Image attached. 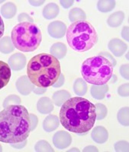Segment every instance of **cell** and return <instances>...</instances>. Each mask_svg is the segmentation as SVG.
<instances>
[{
	"label": "cell",
	"mask_w": 129,
	"mask_h": 152,
	"mask_svg": "<svg viewBox=\"0 0 129 152\" xmlns=\"http://www.w3.org/2000/svg\"><path fill=\"white\" fill-rule=\"evenodd\" d=\"M60 121L71 132L83 134L90 132L95 122V107L93 102L81 96L70 98L62 105Z\"/></svg>",
	"instance_id": "obj_1"
},
{
	"label": "cell",
	"mask_w": 129,
	"mask_h": 152,
	"mask_svg": "<svg viewBox=\"0 0 129 152\" xmlns=\"http://www.w3.org/2000/svg\"><path fill=\"white\" fill-rule=\"evenodd\" d=\"M31 132L30 116L22 105H13L0 112V141L17 143L27 139Z\"/></svg>",
	"instance_id": "obj_2"
},
{
	"label": "cell",
	"mask_w": 129,
	"mask_h": 152,
	"mask_svg": "<svg viewBox=\"0 0 129 152\" xmlns=\"http://www.w3.org/2000/svg\"><path fill=\"white\" fill-rule=\"evenodd\" d=\"M60 74V63L50 54L45 53L37 54L28 63V77L38 87L52 86Z\"/></svg>",
	"instance_id": "obj_3"
},
{
	"label": "cell",
	"mask_w": 129,
	"mask_h": 152,
	"mask_svg": "<svg viewBox=\"0 0 129 152\" xmlns=\"http://www.w3.org/2000/svg\"><path fill=\"white\" fill-rule=\"evenodd\" d=\"M66 41L73 50L86 52L93 48L99 40L93 25L86 21L72 23L66 30Z\"/></svg>",
	"instance_id": "obj_4"
},
{
	"label": "cell",
	"mask_w": 129,
	"mask_h": 152,
	"mask_svg": "<svg viewBox=\"0 0 129 152\" xmlns=\"http://www.w3.org/2000/svg\"><path fill=\"white\" fill-rule=\"evenodd\" d=\"M114 66L107 58L97 55L85 60L81 66L84 80L92 85L106 84L112 79Z\"/></svg>",
	"instance_id": "obj_5"
},
{
	"label": "cell",
	"mask_w": 129,
	"mask_h": 152,
	"mask_svg": "<svg viewBox=\"0 0 129 152\" xmlns=\"http://www.w3.org/2000/svg\"><path fill=\"white\" fill-rule=\"evenodd\" d=\"M11 38L15 48L20 51L32 52L41 45L42 34L35 24L22 22L13 28Z\"/></svg>",
	"instance_id": "obj_6"
},
{
	"label": "cell",
	"mask_w": 129,
	"mask_h": 152,
	"mask_svg": "<svg viewBox=\"0 0 129 152\" xmlns=\"http://www.w3.org/2000/svg\"><path fill=\"white\" fill-rule=\"evenodd\" d=\"M53 144L58 149L67 148L72 143V137L67 132L59 131L53 136Z\"/></svg>",
	"instance_id": "obj_7"
},
{
	"label": "cell",
	"mask_w": 129,
	"mask_h": 152,
	"mask_svg": "<svg viewBox=\"0 0 129 152\" xmlns=\"http://www.w3.org/2000/svg\"><path fill=\"white\" fill-rule=\"evenodd\" d=\"M67 27L66 24L61 21H54L49 24L47 27V32L53 38L60 39L66 34Z\"/></svg>",
	"instance_id": "obj_8"
},
{
	"label": "cell",
	"mask_w": 129,
	"mask_h": 152,
	"mask_svg": "<svg viewBox=\"0 0 129 152\" xmlns=\"http://www.w3.org/2000/svg\"><path fill=\"white\" fill-rule=\"evenodd\" d=\"M15 87L17 91L21 95L28 96L31 92H33L35 86L31 82L28 76H22L17 80L15 83Z\"/></svg>",
	"instance_id": "obj_9"
},
{
	"label": "cell",
	"mask_w": 129,
	"mask_h": 152,
	"mask_svg": "<svg viewBox=\"0 0 129 152\" xmlns=\"http://www.w3.org/2000/svg\"><path fill=\"white\" fill-rule=\"evenodd\" d=\"M108 48L113 55L117 57L123 56L128 50V45L123 41L118 38H113L110 40L108 44Z\"/></svg>",
	"instance_id": "obj_10"
},
{
	"label": "cell",
	"mask_w": 129,
	"mask_h": 152,
	"mask_svg": "<svg viewBox=\"0 0 129 152\" xmlns=\"http://www.w3.org/2000/svg\"><path fill=\"white\" fill-rule=\"evenodd\" d=\"M26 57L22 53H15L9 58L8 64L13 71L23 70L26 65Z\"/></svg>",
	"instance_id": "obj_11"
},
{
	"label": "cell",
	"mask_w": 129,
	"mask_h": 152,
	"mask_svg": "<svg viewBox=\"0 0 129 152\" xmlns=\"http://www.w3.org/2000/svg\"><path fill=\"white\" fill-rule=\"evenodd\" d=\"M92 139L97 144H104L109 138V132L103 126H96L91 132Z\"/></svg>",
	"instance_id": "obj_12"
},
{
	"label": "cell",
	"mask_w": 129,
	"mask_h": 152,
	"mask_svg": "<svg viewBox=\"0 0 129 152\" xmlns=\"http://www.w3.org/2000/svg\"><path fill=\"white\" fill-rule=\"evenodd\" d=\"M12 76L11 68L7 63L0 61V90L6 86Z\"/></svg>",
	"instance_id": "obj_13"
},
{
	"label": "cell",
	"mask_w": 129,
	"mask_h": 152,
	"mask_svg": "<svg viewBox=\"0 0 129 152\" xmlns=\"http://www.w3.org/2000/svg\"><path fill=\"white\" fill-rule=\"evenodd\" d=\"M60 120L55 115H49L43 122V129L46 132H52L59 127Z\"/></svg>",
	"instance_id": "obj_14"
},
{
	"label": "cell",
	"mask_w": 129,
	"mask_h": 152,
	"mask_svg": "<svg viewBox=\"0 0 129 152\" xmlns=\"http://www.w3.org/2000/svg\"><path fill=\"white\" fill-rule=\"evenodd\" d=\"M37 109L41 114H50L54 110V103L48 97H42L37 102Z\"/></svg>",
	"instance_id": "obj_15"
},
{
	"label": "cell",
	"mask_w": 129,
	"mask_h": 152,
	"mask_svg": "<svg viewBox=\"0 0 129 152\" xmlns=\"http://www.w3.org/2000/svg\"><path fill=\"white\" fill-rule=\"evenodd\" d=\"M67 53V47L61 42L54 43L50 48V54L57 59H63Z\"/></svg>",
	"instance_id": "obj_16"
},
{
	"label": "cell",
	"mask_w": 129,
	"mask_h": 152,
	"mask_svg": "<svg viewBox=\"0 0 129 152\" xmlns=\"http://www.w3.org/2000/svg\"><path fill=\"white\" fill-rule=\"evenodd\" d=\"M108 92H109V86L107 83L103 85H93L90 88L92 96L97 100L103 99L106 97Z\"/></svg>",
	"instance_id": "obj_17"
},
{
	"label": "cell",
	"mask_w": 129,
	"mask_h": 152,
	"mask_svg": "<svg viewBox=\"0 0 129 152\" xmlns=\"http://www.w3.org/2000/svg\"><path fill=\"white\" fill-rule=\"evenodd\" d=\"M59 12L60 9L58 5L54 2H50L44 6L42 11V14H43L44 18L47 20H50L54 19L58 16Z\"/></svg>",
	"instance_id": "obj_18"
},
{
	"label": "cell",
	"mask_w": 129,
	"mask_h": 152,
	"mask_svg": "<svg viewBox=\"0 0 129 152\" xmlns=\"http://www.w3.org/2000/svg\"><path fill=\"white\" fill-rule=\"evenodd\" d=\"M125 18V15L123 12H115L109 16L107 19V24L111 28H118L123 23Z\"/></svg>",
	"instance_id": "obj_19"
},
{
	"label": "cell",
	"mask_w": 129,
	"mask_h": 152,
	"mask_svg": "<svg viewBox=\"0 0 129 152\" xmlns=\"http://www.w3.org/2000/svg\"><path fill=\"white\" fill-rule=\"evenodd\" d=\"M71 98V95L68 91L62 90L54 93L52 96V102L54 105L60 107L67 99Z\"/></svg>",
	"instance_id": "obj_20"
},
{
	"label": "cell",
	"mask_w": 129,
	"mask_h": 152,
	"mask_svg": "<svg viewBox=\"0 0 129 152\" xmlns=\"http://www.w3.org/2000/svg\"><path fill=\"white\" fill-rule=\"evenodd\" d=\"M17 7L13 2H8L1 7V15L6 19H11L16 15Z\"/></svg>",
	"instance_id": "obj_21"
},
{
	"label": "cell",
	"mask_w": 129,
	"mask_h": 152,
	"mask_svg": "<svg viewBox=\"0 0 129 152\" xmlns=\"http://www.w3.org/2000/svg\"><path fill=\"white\" fill-rule=\"evenodd\" d=\"M15 46L10 37H3L0 39V52L3 54H9L14 51Z\"/></svg>",
	"instance_id": "obj_22"
},
{
	"label": "cell",
	"mask_w": 129,
	"mask_h": 152,
	"mask_svg": "<svg viewBox=\"0 0 129 152\" xmlns=\"http://www.w3.org/2000/svg\"><path fill=\"white\" fill-rule=\"evenodd\" d=\"M69 19L72 23L79 21H86V14L82 9L78 7H75L70 9L69 12Z\"/></svg>",
	"instance_id": "obj_23"
},
{
	"label": "cell",
	"mask_w": 129,
	"mask_h": 152,
	"mask_svg": "<svg viewBox=\"0 0 129 152\" xmlns=\"http://www.w3.org/2000/svg\"><path fill=\"white\" fill-rule=\"evenodd\" d=\"M88 86L86 82L82 78H77L74 83V93L79 96H82L86 95L87 93Z\"/></svg>",
	"instance_id": "obj_24"
},
{
	"label": "cell",
	"mask_w": 129,
	"mask_h": 152,
	"mask_svg": "<svg viewBox=\"0 0 129 152\" xmlns=\"http://www.w3.org/2000/svg\"><path fill=\"white\" fill-rule=\"evenodd\" d=\"M116 2L114 0H100L97 2V9L103 13L109 12L115 9Z\"/></svg>",
	"instance_id": "obj_25"
},
{
	"label": "cell",
	"mask_w": 129,
	"mask_h": 152,
	"mask_svg": "<svg viewBox=\"0 0 129 152\" xmlns=\"http://www.w3.org/2000/svg\"><path fill=\"white\" fill-rule=\"evenodd\" d=\"M118 122L123 126H128L129 125V108L123 107L119 109L118 115H117Z\"/></svg>",
	"instance_id": "obj_26"
},
{
	"label": "cell",
	"mask_w": 129,
	"mask_h": 152,
	"mask_svg": "<svg viewBox=\"0 0 129 152\" xmlns=\"http://www.w3.org/2000/svg\"><path fill=\"white\" fill-rule=\"evenodd\" d=\"M36 152H54V150L50 144L45 140H40L34 145Z\"/></svg>",
	"instance_id": "obj_27"
},
{
	"label": "cell",
	"mask_w": 129,
	"mask_h": 152,
	"mask_svg": "<svg viewBox=\"0 0 129 152\" xmlns=\"http://www.w3.org/2000/svg\"><path fill=\"white\" fill-rule=\"evenodd\" d=\"M95 115H96V118L95 120L101 121V120L104 119L107 115L108 109L104 104L102 103H96L95 105Z\"/></svg>",
	"instance_id": "obj_28"
},
{
	"label": "cell",
	"mask_w": 129,
	"mask_h": 152,
	"mask_svg": "<svg viewBox=\"0 0 129 152\" xmlns=\"http://www.w3.org/2000/svg\"><path fill=\"white\" fill-rule=\"evenodd\" d=\"M21 98L17 95H10L9 96L6 97L3 101V104L2 106L3 107H6L9 106H13V105H21Z\"/></svg>",
	"instance_id": "obj_29"
},
{
	"label": "cell",
	"mask_w": 129,
	"mask_h": 152,
	"mask_svg": "<svg viewBox=\"0 0 129 152\" xmlns=\"http://www.w3.org/2000/svg\"><path fill=\"white\" fill-rule=\"evenodd\" d=\"M114 148L116 152H128L129 151V144L126 141H117L114 145Z\"/></svg>",
	"instance_id": "obj_30"
},
{
	"label": "cell",
	"mask_w": 129,
	"mask_h": 152,
	"mask_svg": "<svg viewBox=\"0 0 129 152\" xmlns=\"http://www.w3.org/2000/svg\"><path fill=\"white\" fill-rule=\"evenodd\" d=\"M118 94L121 97L129 96V83H125L121 85L118 88Z\"/></svg>",
	"instance_id": "obj_31"
},
{
	"label": "cell",
	"mask_w": 129,
	"mask_h": 152,
	"mask_svg": "<svg viewBox=\"0 0 129 152\" xmlns=\"http://www.w3.org/2000/svg\"><path fill=\"white\" fill-rule=\"evenodd\" d=\"M119 72H120V74L122 75V77H123L124 79L129 80V65L128 64H123L120 66V69H119Z\"/></svg>",
	"instance_id": "obj_32"
},
{
	"label": "cell",
	"mask_w": 129,
	"mask_h": 152,
	"mask_svg": "<svg viewBox=\"0 0 129 152\" xmlns=\"http://www.w3.org/2000/svg\"><path fill=\"white\" fill-rule=\"evenodd\" d=\"M18 21L20 23H22V22H31V23H33L34 19L27 13L22 12L18 15Z\"/></svg>",
	"instance_id": "obj_33"
},
{
	"label": "cell",
	"mask_w": 129,
	"mask_h": 152,
	"mask_svg": "<svg viewBox=\"0 0 129 152\" xmlns=\"http://www.w3.org/2000/svg\"><path fill=\"white\" fill-rule=\"evenodd\" d=\"M30 116V124H31V132H33L37 128L38 124V118L34 114H29Z\"/></svg>",
	"instance_id": "obj_34"
},
{
	"label": "cell",
	"mask_w": 129,
	"mask_h": 152,
	"mask_svg": "<svg viewBox=\"0 0 129 152\" xmlns=\"http://www.w3.org/2000/svg\"><path fill=\"white\" fill-rule=\"evenodd\" d=\"M99 55L103 56V57H105L106 58H107V59L112 63V64L113 65V66H115V65L117 64V62L116 61H115V58H114V57L112 56L111 54H109V53H108V52H100Z\"/></svg>",
	"instance_id": "obj_35"
},
{
	"label": "cell",
	"mask_w": 129,
	"mask_h": 152,
	"mask_svg": "<svg viewBox=\"0 0 129 152\" xmlns=\"http://www.w3.org/2000/svg\"><path fill=\"white\" fill-rule=\"evenodd\" d=\"M28 144V140L25 139L22 141H20V142H17V143H11L10 145L11 147L14 148L15 149H22L24 148Z\"/></svg>",
	"instance_id": "obj_36"
},
{
	"label": "cell",
	"mask_w": 129,
	"mask_h": 152,
	"mask_svg": "<svg viewBox=\"0 0 129 152\" xmlns=\"http://www.w3.org/2000/svg\"><path fill=\"white\" fill-rule=\"evenodd\" d=\"M65 83V77L63 74H60L59 77V78L58 79V80L56 81L55 83H54L52 86H54V88H60L61 86H63Z\"/></svg>",
	"instance_id": "obj_37"
},
{
	"label": "cell",
	"mask_w": 129,
	"mask_h": 152,
	"mask_svg": "<svg viewBox=\"0 0 129 152\" xmlns=\"http://www.w3.org/2000/svg\"><path fill=\"white\" fill-rule=\"evenodd\" d=\"M60 3L63 9H67L74 5V0H61V1H60Z\"/></svg>",
	"instance_id": "obj_38"
},
{
	"label": "cell",
	"mask_w": 129,
	"mask_h": 152,
	"mask_svg": "<svg viewBox=\"0 0 129 152\" xmlns=\"http://www.w3.org/2000/svg\"><path fill=\"white\" fill-rule=\"evenodd\" d=\"M129 28L128 26H125L122 30V37L126 41H129Z\"/></svg>",
	"instance_id": "obj_39"
},
{
	"label": "cell",
	"mask_w": 129,
	"mask_h": 152,
	"mask_svg": "<svg viewBox=\"0 0 129 152\" xmlns=\"http://www.w3.org/2000/svg\"><path fill=\"white\" fill-rule=\"evenodd\" d=\"M47 91V88H41V87H34V89L33 90V92H34L35 94L37 95H42L45 92Z\"/></svg>",
	"instance_id": "obj_40"
},
{
	"label": "cell",
	"mask_w": 129,
	"mask_h": 152,
	"mask_svg": "<svg viewBox=\"0 0 129 152\" xmlns=\"http://www.w3.org/2000/svg\"><path fill=\"white\" fill-rule=\"evenodd\" d=\"M82 151L83 152H89V151L98 152L99 151V150H98V148H97L95 146L90 145V146H87V147H86V148H83V150H82Z\"/></svg>",
	"instance_id": "obj_41"
},
{
	"label": "cell",
	"mask_w": 129,
	"mask_h": 152,
	"mask_svg": "<svg viewBox=\"0 0 129 152\" xmlns=\"http://www.w3.org/2000/svg\"><path fill=\"white\" fill-rule=\"evenodd\" d=\"M4 31H5V25H4V22L2 17L0 15V39L3 35Z\"/></svg>",
	"instance_id": "obj_42"
},
{
	"label": "cell",
	"mask_w": 129,
	"mask_h": 152,
	"mask_svg": "<svg viewBox=\"0 0 129 152\" xmlns=\"http://www.w3.org/2000/svg\"><path fill=\"white\" fill-rule=\"evenodd\" d=\"M29 3L33 6H42L44 3V1H29Z\"/></svg>",
	"instance_id": "obj_43"
},
{
	"label": "cell",
	"mask_w": 129,
	"mask_h": 152,
	"mask_svg": "<svg viewBox=\"0 0 129 152\" xmlns=\"http://www.w3.org/2000/svg\"><path fill=\"white\" fill-rule=\"evenodd\" d=\"M68 151H79L77 148H72L70 149V150H69Z\"/></svg>",
	"instance_id": "obj_44"
},
{
	"label": "cell",
	"mask_w": 129,
	"mask_h": 152,
	"mask_svg": "<svg viewBox=\"0 0 129 152\" xmlns=\"http://www.w3.org/2000/svg\"><path fill=\"white\" fill-rule=\"evenodd\" d=\"M2 146H1V145H0V152H2Z\"/></svg>",
	"instance_id": "obj_45"
},
{
	"label": "cell",
	"mask_w": 129,
	"mask_h": 152,
	"mask_svg": "<svg viewBox=\"0 0 129 152\" xmlns=\"http://www.w3.org/2000/svg\"><path fill=\"white\" fill-rule=\"evenodd\" d=\"M2 2H4V1H0V3H2Z\"/></svg>",
	"instance_id": "obj_46"
}]
</instances>
